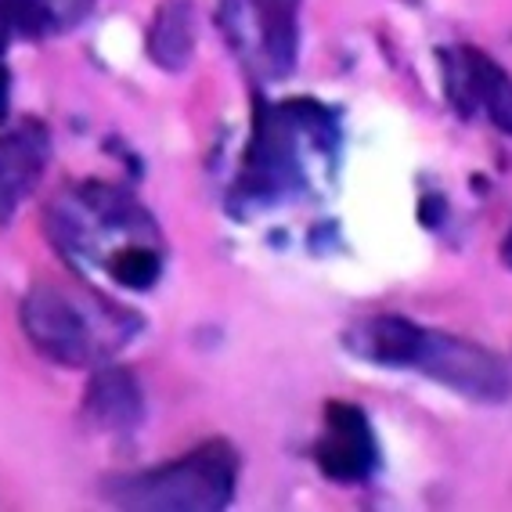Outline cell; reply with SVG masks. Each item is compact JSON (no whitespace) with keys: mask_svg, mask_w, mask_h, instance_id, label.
Here are the masks:
<instances>
[{"mask_svg":"<svg viewBox=\"0 0 512 512\" xmlns=\"http://www.w3.org/2000/svg\"><path fill=\"white\" fill-rule=\"evenodd\" d=\"M19 321L29 343L65 368L101 365L145 329L141 314L55 282H40L22 296Z\"/></svg>","mask_w":512,"mask_h":512,"instance_id":"obj_1","label":"cell"},{"mask_svg":"<svg viewBox=\"0 0 512 512\" xmlns=\"http://www.w3.org/2000/svg\"><path fill=\"white\" fill-rule=\"evenodd\" d=\"M238 455L224 440H210L177 462L116 476L105 484V498L116 509L145 512H217L235 498Z\"/></svg>","mask_w":512,"mask_h":512,"instance_id":"obj_2","label":"cell"},{"mask_svg":"<svg viewBox=\"0 0 512 512\" xmlns=\"http://www.w3.org/2000/svg\"><path fill=\"white\" fill-rule=\"evenodd\" d=\"M220 29L256 76L282 80L293 73L300 47L296 0H220Z\"/></svg>","mask_w":512,"mask_h":512,"instance_id":"obj_3","label":"cell"},{"mask_svg":"<svg viewBox=\"0 0 512 512\" xmlns=\"http://www.w3.org/2000/svg\"><path fill=\"white\" fill-rule=\"evenodd\" d=\"M303 184L300 156H296V123L282 105H253V141L246 152V170L238 177L235 206H267L282 202Z\"/></svg>","mask_w":512,"mask_h":512,"instance_id":"obj_4","label":"cell"},{"mask_svg":"<svg viewBox=\"0 0 512 512\" xmlns=\"http://www.w3.org/2000/svg\"><path fill=\"white\" fill-rule=\"evenodd\" d=\"M415 372L476 404H505L512 397V368L502 354L437 329H426Z\"/></svg>","mask_w":512,"mask_h":512,"instance_id":"obj_5","label":"cell"},{"mask_svg":"<svg viewBox=\"0 0 512 512\" xmlns=\"http://www.w3.org/2000/svg\"><path fill=\"white\" fill-rule=\"evenodd\" d=\"M314 462L336 484H361L375 469V433L368 415L347 401L325 404V433L314 444Z\"/></svg>","mask_w":512,"mask_h":512,"instance_id":"obj_6","label":"cell"},{"mask_svg":"<svg viewBox=\"0 0 512 512\" xmlns=\"http://www.w3.org/2000/svg\"><path fill=\"white\" fill-rule=\"evenodd\" d=\"M47 152H51L47 130L33 119L0 134V224H8L22 199L33 195L47 166Z\"/></svg>","mask_w":512,"mask_h":512,"instance_id":"obj_7","label":"cell"},{"mask_svg":"<svg viewBox=\"0 0 512 512\" xmlns=\"http://www.w3.org/2000/svg\"><path fill=\"white\" fill-rule=\"evenodd\" d=\"M83 419L101 433H134L145 419V394L130 368L105 365L83 394Z\"/></svg>","mask_w":512,"mask_h":512,"instance_id":"obj_8","label":"cell"},{"mask_svg":"<svg viewBox=\"0 0 512 512\" xmlns=\"http://www.w3.org/2000/svg\"><path fill=\"white\" fill-rule=\"evenodd\" d=\"M422 339H426L422 325H415V321H408V318H397V314H379V318L365 321V325H354L343 343H347L361 361H372V365L415 368Z\"/></svg>","mask_w":512,"mask_h":512,"instance_id":"obj_9","label":"cell"},{"mask_svg":"<svg viewBox=\"0 0 512 512\" xmlns=\"http://www.w3.org/2000/svg\"><path fill=\"white\" fill-rule=\"evenodd\" d=\"M98 0H0V44L8 37H51L91 19Z\"/></svg>","mask_w":512,"mask_h":512,"instance_id":"obj_10","label":"cell"},{"mask_svg":"<svg viewBox=\"0 0 512 512\" xmlns=\"http://www.w3.org/2000/svg\"><path fill=\"white\" fill-rule=\"evenodd\" d=\"M148 58L166 69L181 73L195 55V8L192 0H163L156 19L148 26Z\"/></svg>","mask_w":512,"mask_h":512,"instance_id":"obj_11","label":"cell"},{"mask_svg":"<svg viewBox=\"0 0 512 512\" xmlns=\"http://www.w3.org/2000/svg\"><path fill=\"white\" fill-rule=\"evenodd\" d=\"M469 73H473V91H476V109H484L494 127L512 138V80L502 65L487 58L484 51L466 47Z\"/></svg>","mask_w":512,"mask_h":512,"instance_id":"obj_12","label":"cell"},{"mask_svg":"<svg viewBox=\"0 0 512 512\" xmlns=\"http://www.w3.org/2000/svg\"><path fill=\"white\" fill-rule=\"evenodd\" d=\"M163 275V260L152 246L145 242H127V246H116L109 256V278L130 293H145L159 282Z\"/></svg>","mask_w":512,"mask_h":512,"instance_id":"obj_13","label":"cell"},{"mask_svg":"<svg viewBox=\"0 0 512 512\" xmlns=\"http://www.w3.org/2000/svg\"><path fill=\"white\" fill-rule=\"evenodd\" d=\"M8 112H11V73H8V62H4V44H0V127L8 123Z\"/></svg>","mask_w":512,"mask_h":512,"instance_id":"obj_14","label":"cell"},{"mask_svg":"<svg viewBox=\"0 0 512 512\" xmlns=\"http://www.w3.org/2000/svg\"><path fill=\"white\" fill-rule=\"evenodd\" d=\"M422 224H426V228H437L440 220H444V199H440V195H433V199H422Z\"/></svg>","mask_w":512,"mask_h":512,"instance_id":"obj_15","label":"cell"},{"mask_svg":"<svg viewBox=\"0 0 512 512\" xmlns=\"http://www.w3.org/2000/svg\"><path fill=\"white\" fill-rule=\"evenodd\" d=\"M502 264L512 271V224H509V231H505V238H502Z\"/></svg>","mask_w":512,"mask_h":512,"instance_id":"obj_16","label":"cell"}]
</instances>
